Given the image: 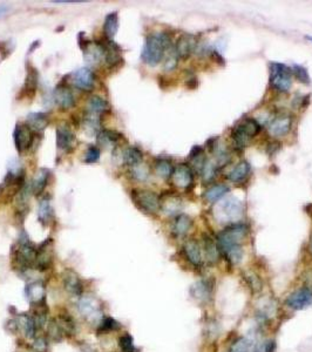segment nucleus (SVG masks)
I'll return each mask as SVG.
<instances>
[{
	"mask_svg": "<svg viewBox=\"0 0 312 352\" xmlns=\"http://www.w3.org/2000/svg\"><path fill=\"white\" fill-rule=\"evenodd\" d=\"M248 226L244 223H232L217 235V246L221 255L232 266L241 263L243 259L242 243L247 238Z\"/></svg>",
	"mask_w": 312,
	"mask_h": 352,
	"instance_id": "1",
	"label": "nucleus"
},
{
	"mask_svg": "<svg viewBox=\"0 0 312 352\" xmlns=\"http://www.w3.org/2000/svg\"><path fill=\"white\" fill-rule=\"evenodd\" d=\"M173 47L172 38L165 32L152 33L145 38L141 59L145 65L155 67L164 61L165 55L169 48Z\"/></svg>",
	"mask_w": 312,
	"mask_h": 352,
	"instance_id": "2",
	"label": "nucleus"
},
{
	"mask_svg": "<svg viewBox=\"0 0 312 352\" xmlns=\"http://www.w3.org/2000/svg\"><path fill=\"white\" fill-rule=\"evenodd\" d=\"M37 247L31 242L29 235L22 232L18 242L12 249V264L19 273H26L36 268Z\"/></svg>",
	"mask_w": 312,
	"mask_h": 352,
	"instance_id": "3",
	"label": "nucleus"
},
{
	"mask_svg": "<svg viewBox=\"0 0 312 352\" xmlns=\"http://www.w3.org/2000/svg\"><path fill=\"white\" fill-rule=\"evenodd\" d=\"M261 131V125L258 121L252 118H247L235 126L231 131V140L237 151H243L248 147L249 142L256 137Z\"/></svg>",
	"mask_w": 312,
	"mask_h": 352,
	"instance_id": "4",
	"label": "nucleus"
},
{
	"mask_svg": "<svg viewBox=\"0 0 312 352\" xmlns=\"http://www.w3.org/2000/svg\"><path fill=\"white\" fill-rule=\"evenodd\" d=\"M270 85L279 93H289L292 87V72L289 66L280 62L270 64Z\"/></svg>",
	"mask_w": 312,
	"mask_h": 352,
	"instance_id": "5",
	"label": "nucleus"
},
{
	"mask_svg": "<svg viewBox=\"0 0 312 352\" xmlns=\"http://www.w3.org/2000/svg\"><path fill=\"white\" fill-rule=\"evenodd\" d=\"M244 212V205L237 197H228L220 202L216 209V217L222 222L237 223Z\"/></svg>",
	"mask_w": 312,
	"mask_h": 352,
	"instance_id": "6",
	"label": "nucleus"
},
{
	"mask_svg": "<svg viewBox=\"0 0 312 352\" xmlns=\"http://www.w3.org/2000/svg\"><path fill=\"white\" fill-rule=\"evenodd\" d=\"M131 198L135 205L145 214H156L160 210V197L155 191L149 189H133Z\"/></svg>",
	"mask_w": 312,
	"mask_h": 352,
	"instance_id": "7",
	"label": "nucleus"
},
{
	"mask_svg": "<svg viewBox=\"0 0 312 352\" xmlns=\"http://www.w3.org/2000/svg\"><path fill=\"white\" fill-rule=\"evenodd\" d=\"M78 309L81 316L91 323L101 322L103 318L102 306L94 296L82 295L78 303Z\"/></svg>",
	"mask_w": 312,
	"mask_h": 352,
	"instance_id": "8",
	"label": "nucleus"
},
{
	"mask_svg": "<svg viewBox=\"0 0 312 352\" xmlns=\"http://www.w3.org/2000/svg\"><path fill=\"white\" fill-rule=\"evenodd\" d=\"M54 243L52 239H47L37 247L36 269L39 271L50 270L54 262Z\"/></svg>",
	"mask_w": 312,
	"mask_h": 352,
	"instance_id": "9",
	"label": "nucleus"
},
{
	"mask_svg": "<svg viewBox=\"0 0 312 352\" xmlns=\"http://www.w3.org/2000/svg\"><path fill=\"white\" fill-rule=\"evenodd\" d=\"M172 181L175 187L180 189H189L194 183V170L190 165L180 163L174 168Z\"/></svg>",
	"mask_w": 312,
	"mask_h": 352,
	"instance_id": "10",
	"label": "nucleus"
},
{
	"mask_svg": "<svg viewBox=\"0 0 312 352\" xmlns=\"http://www.w3.org/2000/svg\"><path fill=\"white\" fill-rule=\"evenodd\" d=\"M196 47L197 38L190 33H183L180 36L174 45L176 55L182 60H187L192 57V54L196 51Z\"/></svg>",
	"mask_w": 312,
	"mask_h": 352,
	"instance_id": "11",
	"label": "nucleus"
},
{
	"mask_svg": "<svg viewBox=\"0 0 312 352\" xmlns=\"http://www.w3.org/2000/svg\"><path fill=\"white\" fill-rule=\"evenodd\" d=\"M61 276L64 288L69 295L75 297H81L84 295V282L74 270L66 269L62 271Z\"/></svg>",
	"mask_w": 312,
	"mask_h": 352,
	"instance_id": "12",
	"label": "nucleus"
},
{
	"mask_svg": "<svg viewBox=\"0 0 312 352\" xmlns=\"http://www.w3.org/2000/svg\"><path fill=\"white\" fill-rule=\"evenodd\" d=\"M292 127V118L289 114H280L270 121L268 125L269 134L273 138H282L291 131Z\"/></svg>",
	"mask_w": 312,
	"mask_h": 352,
	"instance_id": "13",
	"label": "nucleus"
},
{
	"mask_svg": "<svg viewBox=\"0 0 312 352\" xmlns=\"http://www.w3.org/2000/svg\"><path fill=\"white\" fill-rule=\"evenodd\" d=\"M312 304V289L300 288L286 299V305L293 310H303Z\"/></svg>",
	"mask_w": 312,
	"mask_h": 352,
	"instance_id": "14",
	"label": "nucleus"
},
{
	"mask_svg": "<svg viewBox=\"0 0 312 352\" xmlns=\"http://www.w3.org/2000/svg\"><path fill=\"white\" fill-rule=\"evenodd\" d=\"M13 139H15L16 149L19 153H24L31 147L33 142V131L25 124L17 125L15 133H13Z\"/></svg>",
	"mask_w": 312,
	"mask_h": 352,
	"instance_id": "15",
	"label": "nucleus"
},
{
	"mask_svg": "<svg viewBox=\"0 0 312 352\" xmlns=\"http://www.w3.org/2000/svg\"><path fill=\"white\" fill-rule=\"evenodd\" d=\"M183 254L188 262L195 268H201L203 264L202 247L195 239H190L183 245Z\"/></svg>",
	"mask_w": 312,
	"mask_h": 352,
	"instance_id": "16",
	"label": "nucleus"
},
{
	"mask_svg": "<svg viewBox=\"0 0 312 352\" xmlns=\"http://www.w3.org/2000/svg\"><path fill=\"white\" fill-rule=\"evenodd\" d=\"M55 139H57L58 148L61 149V151L69 152L74 148L75 135L67 125H60V126H58Z\"/></svg>",
	"mask_w": 312,
	"mask_h": 352,
	"instance_id": "17",
	"label": "nucleus"
},
{
	"mask_svg": "<svg viewBox=\"0 0 312 352\" xmlns=\"http://www.w3.org/2000/svg\"><path fill=\"white\" fill-rule=\"evenodd\" d=\"M72 82L76 88L82 90H91L93 87H94L95 76L89 68H79L78 71H75L74 74H73Z\"/></svg>",
	"mask_w": 312,
	"mask_h": 352,
	"instance_id": "18",
	"label": "nucleus"
},
{
	"mask_svg": "<svg viewBox=\"0 0 312 352\" xmlns=\"http://www.w3.org/2000/svg\"><path fill=\"white\" fill-rule=\"evenodd\" d=\"M48 313H50V309H48L46 299L31 304V316L33 317L37 330L43 329V327L46 325Z\"/></svg>",
	"mask_w": 312,
	"mask_h": 352,
	"instance_id": "19",
	"label": "nucleus"
},
{
	"mask_svg": "<svg viewBox=\"0 0 312 352\" xmlns=\"http://www.w3.org/2000/svg\"><path fill=\"white\" fill-rule=\"evenodd\" d=\"M54 102L62 109H69L74 106L75 96L67 86L59 85L54 90Z\"/></svg>",
	"mask_w": 312,
	"mask_h": 352,
	"instance_id": "20",
	"label": "nucleus"
},
{
	"mask_svg": "<svg viewBox=\"0 0 312 352\" xmlns=\"http://www.w3.org/2000/svg\"><path fill=\"white\" fill-rule=\"evenodd\" d=\"M25 296L31 304L44 301V299H46V288H45V284L41 281H34L26 284Z\"/></svg>",
	"mask_w": 312,
	"mask_h": 352,
	"instance_id": "21",
	"label": "nucleus"
},
{
	"mask_svg": "<svg viewBox=\"0 0 312 352\" xmlns=\"http://www.w3.org/2000/svg\"><path fill=\"white\" fill-rule=\"evenodd\" d=\"M182 198L175 194H166L160 198L161 210H164L168 215H175L181 211Z\"/></svg>",
	"mask_w": 312,
	"mask_h": 352,
	"instance_id": "22",
	"label": "nucleus"
},
{
	"mask_svg": "<svg viewBox=\"0 0 312 352\" xmlns=\"http://www.w3.org/2000/svg\"><path fill=\"white\" fill-rule=\"evenodd\" d=\"M193 225V219L187 214H179L174 218L172 225V232L175 238H185Z\"/></svg>",
	"mask_w": 312,
	"mask_h": 352,
	"instance_id": "23",
	"label": "nucleus"
},
{
	"mask_svg": "<svg viewBox=\"0 0 312 352\" xmlns=\"http://www.w3.org/2000/svg\"><path fill=\"white\" fill-rule=\"evenodd\" d=\"M202 241H203V253L204 255H206L207 261L210 264L216 263L221 255L217 242L211 238L209 233H203Z\"/></svg>",
	"mask_w": 312,
	"mask_h": 352,
	"instance_id": "24",
	"label": "nucleus"
},
{
	"mask_svg": "<svg viewBox=\"0 0 312 352\" xmlns=\"http://www.w3.org/2000/svg\"><path fill=\"white\" fill-rule=\"evenodd\" d=\"M16 322L18 324L19 330L22 331L26 338L36 337L38 330L31 313H19V315L17 316Z\"/></svg>",
	"mask_w": 312,
	"mask_h": 352,
	"instance_id": "25",
	"label": "nucleus"
},
{
	"mask_svg": "<svg viewBox=\"0 0 312 352\" xmlns=\"http://www.w3.org/2000/svg\"><path fill=\"white\" fill-rule=\"evenodd\" d=\"M250 172H251L250 163L243 160V161L238 162L237 165L230 170V173L227 175V179L232 183H241L247 179Z\"/></svg>",
	"mask_w": 312,
	"mask_h": 352,
	"instance_id": "26",
	"label": "nucleus"
},
{
	"mask_svg": "<svg viewBox=\"0 0 312 352\" xmlns=\"http://www.w3.org/2000/svg\"><path fill=\"white\" fill-rule=\"evenodd\" d=\"M58 322L60 324L65 336H68V337L75 336L76 329H78V327H76V322L67 310L64 309L58 313Z\"/></svg>",
	"mask_w": 312,
	"mask_h": 352,
	"instance_id": "27",
	"label": "nucleus"
},
{
	"mask_svg": "<svg viewBox=\"0 0 312 352\" xmlns=\"http://www.w3.org/2000/svg\"><path fill=\"white\" fill-rule=\"evenodd\" d=\"M213 283L209 280H202L194 285L192 288V295L200 302H207L213 292Z\"/></svg>",
	"mask_w": 312,
	"mask_h": 352,
	"instance_id": "28",
	"label": "nucleus"
},
{
	"mask_svg": "<svg viewBox=\"0 0 312 352\" xmlns=\"http://www.w3.org/2000/svg\"><path fill=\"white\" fill-rule=\"evenodd\" d=\"M117 30H119V16H117V12H112L106 17L105 24H103V32H105L107 40L113 41Z\"/></svg>",
	"mask_w": 312,
	"mask_h": 352,
	"instance_id": "29",
	"label": "nucleus"
},
{
	"mask_svg": "<svg viewBox=\"0 0 312 352\" xmlns=\"http://www.w3.org/2000/svg\"><path fill=\"white\" fill-rule=\"evenodd\" d=\"M154 168H155L156 175L160 177V179L162 180L172 179L173 172H174V167H173L171 160L166 158L158 159L154 163Z\"/></svg>",
	"mask_w": 312,
	"mask_h": 352,
	"instance_id": "30",
	"label": "nucleus"
},
{
	"mask_svg": "<svg viewBox=\"0 0 312 352\" xmlns=\"http://www.w3.org/2000/svg\"><path fill=\"white\" fill-rule=\"evenodd\" d=\"M48 179H50V172L47 169L41 168L38 170L37 175L34 176V179L31 183V189H32V193L36 195H39L44 191L45 188L47 186Z\"/></svg>",
	"mask_w": 312,
	"mask_h": 352,
	"instance_id": "31",
	"label": "nucleus"
},
{
	"mask_svg": "<svg viewBox=\"0 0 312 352\" xmlns=\"http://www.w3.org/2000/svg\"><path fill=\"white\" fill-rule=\"evenodd\" d=\"M47 115L44 113H31L27 115L26 125L33 132H43L47 127Z\"/></svg>",
	"mask_w": 312,
	"mask_h": 352,
	"instance_id": "32",
	"label": "nucleus"
},
{
	"mask_svg": "<svg viewBox=\"0 0 312 352\" xmlns=\"http://www.w3.org/2000/svg\"><path fill=\"white\" fill-rule=\"evenodd\" d=\"M229 191H230V188H229L227 184H215V186L210 187L209 189L206 191L204 197H206V200L210 202V203H215V202L221 201Z\"/></svg>",
	"mask_w": 312,
	"mask_h": 352,
	"instance_id": "33",
	"label": "nucleus"
},
{
	"mask_svg": "<svg viewBox=\"0 0 312 352\" xmlns=\"http://www.w3.org/2000/svg\"><path fill=\"white\" fill-rule=\"evenodd\" d=\"M87 113L94 114V115H101L105 113V111L108 109V102L103 99V97L99 95H93L89 97L88 102H87Z\"/></svg>",
	"mask_w": 312,
	"mask_h": 352,
	"instance_id": "34",
	"label": "nucleus"
},
{
	"mask_svg": "<svg viewBox=\"0 0 312 352\" xmlns=\"http://www.w3.org/2000/svg\"><path fill=\"white\" fill-rule=\"evenodd\" d=\"M121 139V135L114 131L103 130L100 131L98 134V144L102 147L108 148L115 146Z\"/></svg>",
	"mask_w": 312,
	"mask_h": 352,
	"instance_id": "35",
	"label": "nucleus"
},
{
	"mask_svg": "<svg viewBox=\"0 0 312 352\" xmlns=\"http://www.w3.org/2000/svg\"><path fill=\"white\" fill-rule=\"evenodd\" d=\"M100 127H101V119L99 115H94L86 111L84 116V130L88 135L99 134Z\"/></svg>",
	"mask_w": 312,
	"mask_h": 352,
	"instance_id": "36",
	"label": "nucleus"
},
{
	"mask_svg": "<svg viewBox=\"0 0 312 352\" xmlns=\"http://www.w3.org/2000/svg\"><path fill=\"white\" fill-rule=\"evenodd\" d=\"M142 159H143V155L137 147H128L124 149L123 162L131 168L142 163Z\"/></svg>",
	"mask_w": 312,
	"mask_h": 352,
	"instance_id": "37",
	"label": "nucleus"
},
{
	"mask_svg": "<svg viewBox=\"0 0 312 352\" xmlns=\"http://www.w3.org/2000/svg\"><path fill=\"white\" fill-rule=\"evenodd\" d=\"M121 329V324L113 317H103L101 322L99 323L96 332L98 334H107L109 332H115Z\"/></svg>",
	"mask_w": 312,
	"mask_h": 352,
	"instance_id": "38",
	"label": "nucleus"
},
{
	"mask_svg": "<svg viewBox=\"0 0 312 352\" xmlns=\"http://www.w3.org/2000/svg\"><path fill=\"white\" fill-rule=\"evenodd\" d=\"M230 352H256V344L251 339L240 337L230 346Z\"/></svg>",
	"mask_w": 312,
	"mask_h": 352,
	"instance_id": "39",
	"label": "nucleus"
},
{
	"mask_svg": "<svg viewBox=\"0 0 312 352\" xmlns=\"http://www.w3.org/2000/svg\"><path fill=\"white\" fill-rule=\"evenodd\" d=\"M38 216H39L40 222H43L44 224H48L53 219V208H52L51 202L48 198H44L41 200L39 204V211H38Z\"/></svg>",
	"mask_w": 312,
	"mask_h": 352,
	"instance_id": "40",
	"label": "nucleus"
},
{
	"mask_svg": "<svg viewBox=\"0 0 312 352\" xmlns=\"http://www.w3.org/2000/svg\"><path fill=\"white\" fill-rule=\"evenodd\" d=\"M47 337L51 340L59 343L62 340V338L65 337L64 331H62L60 324H59L58 319H51L50 323L47 325Z\"/></svg>",
	"mask_w": 312,
	"mask_h": 352,
	"instance_id": "41",
	"label": "nucleus"
},
{
	"mask_svg": "<svg viewBox=\"0 0 312 352\" xmlns=\"http://www.w3.org/2000/svg\"><path fill=\"white\" fill-rule=\"evenodd\" d=\"M291 72H292V76L297 80L298 82L304 83V85H308L311 82L310 75H308L307 69L301 65H293L291 67Z\"/></svg>",
	"mask_w": 312,
	"mask_h": 352,
	"instance_id": "42",
	"label": "nucleus"
},
{
	"mask_svg": "<svg viewBox=\"0 0 312 352\" xmlns=\"http://www.w3.org/2000/svg\"><path fill=\"white\" fill-rule=\"evenodd\" d=\"M117 343H119V347L121 352H136V347L134 345V339L133 337L130 336V333L124 332L121 334L117 339Z\"/></svg>",
	"mask_w": 312,
	"mask_h": 352,
	"instance_id": "43",
	"label": "nucleus"
},
{
	"mask_svg": "<svg viewBox=\"0 0 312 352\" xmlns=\"http://www.w3.org/2000/svg\"><path fill=\"white\" fill-rule=\"evenodd\" d=\"M201 175H202V179L206 183L213 182L217 175V166L214 165L213 162L207 161L206 165L203 167L202 172H201Z\"/></svg>",
	"mask_w": 312,
	"mask_h": 352,
	"instance_id": "44",
	"label": "nucleus"
},
{
	"mask_svg": "<svg viewBox=\"0 0 312 352\" xmlns=\"http://www.w3.org/2000/svg\"><path fill=\"white\" fill-rule=\"evenodd\" d=\"M164 60H165L164 67H165L166 71H173V69H175V67L178 66V62H179V57L176 55L174 46L171 47L167 51V53H166Z\"/></svg>",
	"mask_w": 312,
	"mask_h": 352,
	"instance_id": "45",
	"label": "nucleus"
},
{
	"mask_svg": "<svg viewBox=\"0 0 312 352\" xmlns=\"http://www.w3.org/2000/svg\"><path fill=\"white\" fill-rule=\"evenodd\" d=\"M131 175L137 181H145L149 176V170L143 163H140L138 166H135L131 168Z\"/></svg>",
	"mask_w": 312,
	"mask_h": 352,
	"instance_id": "46",
	"label": "nucleus"
},
{
	"mask_svg": "<svg viewBox=\"0 0 312 352\" xmlns=\"http://www.w3.org/2000/svg\"><path fill=\"white\" fill-rule=\"evenodd\" d=\"M100 159V149L94 146H91L87 149L85 154V162L86 163H95Z\"/></svg>",
	"mask_w": 312,
	"mask_h": 352,
	"instance_id": "47",
	"label": "nucleus"
},
{
	"mask_svg": "<svg viewBox=\"0 0 312 352\" xmlns=\"http://www.w3.org/2000/svg\"><path fill=\"white\" fill-rule=\"evenodd\" d=\"M38 83V74L34 68H30L29 74L26 76V86L29 87L30 89H34L37 87Z\"/></svg>",
	"mask_w": 312,
	"mask_h": 352,
	"instance_id": "48",
	"label": "nucleus"
},
{
	"mask_svg": "<svg viewBox=\"0 0 312 352\" xmlns=\"http://www.w3.org/2000/svg\"><path fill=\"white\" fill-rule=\"evenodd\" d=\"M33 346H34V348H37L38 352H45V350H46V347H47V338L44 337V336L37 337L36 339H34Z\"/></svg>",
	"mask_w": 312,
	"mask_h": 352,
	"instance_id": "49",
	"label": "nucleus"
},
{
	"mask_svg": "<svg viewBox=\"0 0 312 352\" xmlns=\"http://www.w3.org/2000/svg\"><path fill=\"white\" fill-rule=\"evenodd\" d=\"M247 281H248V284H249V287H250L251 289H254L255 291H258V290H261V281L258 280L257 276H255V275H251V276H248L247 277Z\"/></svg>",
	"mask_w": 312,
	"mask_h": 352,
	"instance_id": "50",
	"label": "nucleus"
},
{
	"mask_svg": "<svg viewBox=\"0 0 312 352\" xmlns=\"http://www.w3.org/2000/svg\"><path fill=\"white\" fill-rule=\"evenodd\" d=\"M54 4H74V3H84V0H53Z\"/></svg>",
	"mask_w": 312,
	"mask_h": 352,
	"instance_id": "51",
	"label": "nucleus"
},
{
	"mask_svg": "<svg viewBox=\"0 0 312 352\" xmlns=\"http://www.w3.org/2000/svg\"><path fill=\"white\" fill-rule=\"evenodd\" d=\"M275 351V343L273 341H269L265 345V352H273Z\"/></svg>",
	"mask_w": 312,
	"mask_h": 352,
	"instance_id": "52",
	"label": "nucleus"
},
{
	"mask_svg": "<svg viewBox=\"0 0 312 352\" xmlns=\"http://www.w3.org/2000/svg\"><path fill=\"white\" fill-rule=\"evenodd\" d=\"M81 350H82V352H96L94 348H92L91 346H89V345H84V346L81 347Z\"/></svg>",
	"mask_w": 312,
	"mask_h": 352,
	"instance_id": "53",
	"label": "nucleus"
},
{
	"mask_svg": "<svg viewBox=\"0 0 312 352\" xmlns=\"http://www.w3.org/2000/svg\"><path fill=\"white\" fill-rule=\"evenodd\" d=\"M9 11V8L5 5H0V17H3L6 12Z\"/></svg>",
	"mask_w": 312,
	"mask_h": 352,
	"instance_id": "54",
	"label": "nucleus"
},
{
	"mask_svg": "<svg viewBox=\"0 0 312 352\" xmlns=\"http://www.w3.org/2000/svg\"><path fill=\"white\" fill-rule=\"evenodd\" d=\"M308 249H310V253L312 254V238H311V241H310V245H308Z\"/></svg>",
	"mask_w": 312,
	"mask_h": 352,
	"instance_id": "55",
	"label": "nucleus"
},
{
	"mask_svg": "<svg viewBox=\"0 0 312 352\" xmlns=\"http://www.w3.org/2000/svg\"><path fill=\"white\" fill-rule=\"evenodd\" d=\"M306 39H307L308 41H311V43H312V37H306Z\"/></svg>",
	"mask_w": 312,
	"mask_h": 352,
	"instance_id": "56",
	"label": "nucleus"
}]
</instances>
